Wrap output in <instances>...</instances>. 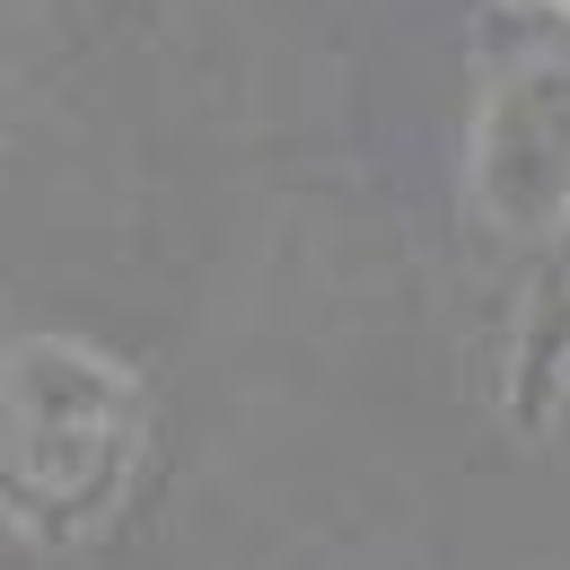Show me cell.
<instances>
[{
	"mask_svg": "<svg viewBox=\"0 0 570 570\" xmlns=\"http://www.w3.org/2000/svg\"><path fill=\"white\" fill-rule=\"evenodd\" d=\"M141 377L79 334H18L0 352V518L27 535H88L132 474Z\"/></svg>",
	"mask_w": 570,
	"mask_h": 570,
	"instance_id": "1",
	"label": "cell"
},
{
	"mask_svg": "<svg viewBox=\"0 0 570 570\" xmlns=\"http://www.w3.org/2000/svg\"><path fill=\"white\" fill-rule=\"evenodd\" d=\"M465 176H474V212L500 237L570 228V53H527L483 88Z\"/></svg>",
	"mask_w": 570,
	"mask_h": 570,
	"instance_id": "2",
	"label": "cell"
},
{
	"mask_svg": "<svg viewBox=\"0 0 570 570\" xmlns=\"http://www.w3.org/2000/svg\"><path fill=\"white\" fill-rule=\"evenodd\" d=\"M562 9H570V0H562Z\"/></svg>",
	"mask_w": 570,
	"mask_h": 570,
	"instance_id": "4",
	"label": "cell"
},
{
	"mask_svg": "<svg viewBox=\"0 0 570 570\" xmlns=\"http://www.w3.org/2000/svg\"><path fill=\"white\" fill-rule=\"evenodd\" d=\"M562 368H570V228L553 237V264L527 289V325H518V360H509V404L527 430L553 413Z\"/></svg>",
	"mask_w": 570,
	"mask_h": 570,
	"instance_id": "3",
	"label": "cell"
}]
</instances>
